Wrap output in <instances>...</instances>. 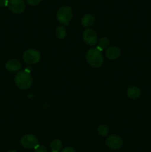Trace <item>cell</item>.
Masks as SVG:
<instances>
[{
	"label": "cell",
	"mask_w": 151,
	"mask_h": 152,
	"mask_svg": "<svg viewBox=\"0 0 151 152\" xmlns=\"http://www.w3.org/2000/svg\"><path fill=\"white\" fill-rule=\"evenodd\" d=\"M8 4V0H0V7H5Z\"/></svg>",
	"instance_id": "obj_19"
},
{
	"label": "cell",
	"mask_w": 151,
	"mask_h": 152,
	"mask_svg": "<svg viewBox=\"0 0 151 152\" xmlns=\"http://www.w3.org/2000/svg\"><path fill=\"white\" fill-rule=\"evenodd\" d=\"M67 35L66 28L64 26H58L56 30V37L59 39H62Z\"/></svg>",
	"instance_id": "obj_15"
},
{
	"label": "cell",
	"mask_w": 151,
	"mask_h": 152,
	"mask_svg": "<svg viewBox=\"0 0 151 152\" xmlns=\"http://www.w3.org/2000/svg\"><path fill=\"white\" fill-rule=\"evenodd\" d=\"M22 68L21 62L16 59H10L5 63V68L10 72H17Z\"/></svg>",
	"instance_id": "obj_9"
},
{
	"label": "cell",
	"mask_w": 151,
	"mask_h": 152,
	"mask_svg": "<svg viewBox=\"0 0 151 152\" xmlns=\"http://www.w3.org/2000/svg\"><path fill=\"white\" fill-rule=\"evenodd\" d=\"M32 77L30 74L25 71H19L15 77V83L22 90L28 89L32 85Z\"/></svg>",
	"instance_id": "obj_2"
},
{
	"label": "cell",
	"mask_w": 151,
	"mask_h": 152,
	"mask_svg": "<svg viewBox=\"0 0 151 152\" xmlns=\"http://www.w3.org/2000/svg\"><path fill=\"white\" fill-rule=\"evenodd\" d=\"M98 132H99V135L102 137H105L109 133V129L105 125H101L99 128H98Z\"/></svg>",
	"instance_id": "obj_16"
},
{
	"label": "cell",
	"mask_w": 151,
	"mask_h": 152,
	"mask_svg": "<svg viewBox=\"0 0 151 152\" xmlns=\"http://www.w3.org/2000/svg\"><path fill=\"white\" fill-rule=\"evenodd\" d=\"M21 145L25 148H35L38 145V140L32 134H26L21 139Z\"/></svg>",
	"instance_id": "obj_5"
},
{
	"label": "cell",
	"mask_w": 151,
	"mask_h": 152,
	"mask_svg": "<svg viewBox=\"0 0 151 152\" xmlns=\"http://www.w3.org/2000/svg\"><path fill=\"white\" fill-rule=\"evenodd\" d=\"M127 95L130 99H136L140 97L141 91L139 90V88L135 87V86L130 87L127 91Z\"/></svg>",
	"instance_id": "obj_11"
},
{
	"label": "cell",
	"mask_w": 151,
	"mask_h": 152,
	"mask_svg": "<svg viewBox=\"0 0 151 152\" xmlns=\"http://www.w3.org/2000/svg\"><path fill=\"white\" fill-rule=\"evenodd\" d=\"M106 145L111 149H119L123 145V140L121 137L117 135H110L106 139Z\"/></svg>",
	"instance_id": "obj_7"
},
{
	"label": "cell",
	"mask_w": 151,
	"mask_h": 152,
	"mask_svg": "<svg viewBox=\"0 0 151 152\" xmlns=\"http://www.w3.org/2000/svg\"><path fill=\"white\" fill-rule=\"evenodd\" d=\"M95 18L91 14H85L81 18V25L85 28L92 26L94 24Z\"/></svg>",
	"instance_id": "obj_12"
},
{
	"label": "cell",
	"mask_w": 151,
	"mask_h": 152,
	"mask_svg": "<svg viewBox=\"0 0 151 152\" xmlns=\"http://www.w3.org/2000/svg\"><path fill=\"white\" fill-rule=\"evenodd\" d=\"M109 45H110L109 39H108L107 38H106V37H103V38L99 39L97 49H99L100 51H102V50H105L106 48H107Z\"/></svg>",
	"instance_id": "obj_14"
},
{
	"label": "cell",
	"mask_w": 151,
	"mask_h": 152,
	"mask_svg": "<svg viewBox=\"0 0 151 152\" xmlns=\"http://www.w3.org/2000/svg\"><path fill=\"white\" fill-rule=\"evenodd\" d=\"M26 1L30 5H36L41 2V0H26Z\"/></svg>",
	"instance_id": "obj_18"
},
{
	"label": "cell",
	"mask_w": 151,
	"mask_h": 152,
	"mask_svg": "<svg viewBox=\"0 0 151 152\" xmlns=\"http://www.w3.org/2000/svg\"><path fill=\"white\" fill-rule=\"evenodd\" d=\"M7 7L10 11L18 14L25 10V3L23 0H8Z\"/></svg>",
	"instance_id": "obj_6"
},
{
	"label": "cell",
	"mask_w": 151,
	"mask_h": 152,
	"mask_svg": "<svg viewBox=\"0 0 151 152\" xmlns=\"http://www.w3.org/2000/svg\"><path fill=\"white\" fill-rule=\"evenodd\" d=\"M105 54H106L107 59H110V60H115L119 57L120 54H121V50L115 46H111L107 49Z\"/></svg>",
	"instance_id": "obj_10"
},
{
	"label": "cell",
	"mask_w": 151,
	"mask_h": 152,
	"mask_svg": "<svg viewBox=\"0 0 151 152\" xmlns=\"http://www.w3.org/2000/svg\"><path fill=\"white\" fill-rule=\"evenodd\" d=\"M73 16V11L69 6H62L58 10L56 18L60 23L65 25H68Z\"/></svg>",
	"instance_id": "obj_3"
},
{
	"label": "cell",
	"mask_w": 151,
	"mask_h": 152,
	"mask_svg": "<svg viewBox=\"0 0 151 152\" xmlns=\"http://www.w3.org/2000/svg\"><path fill=\"white\" fill-rule=\"evenodd\" d=\"M35 152H47V150L44 145H38L35 148Z\"/></svg>",
	"instance_id": "obj_17"
},
{
	"label": "cell",
	"mask_w": 151,
	"mask_h": 152,
	"mask_svg": "<svg viewBox=\"0 0 151 152\" xmlns=\"http://www.w3.org/2000/svg\"><path fill=\"white\" fill-rule=\"evenodd\" d=\"M62 147V143L60 140H53L50 144V149L52 152H59Z\"/></svg>",
	"instance_id": "obj_13"
},
{
	"label": "cell",
	"mask_w": 151,
	"mask_h": 152,
	"mask_svg": "<svg viewBox=\"0 0 151 152\" xmlns=\"http://www.w3.org/2000/svg\"><path fill=\"white\" fill-rule=\"evenodd\" d=\"M7 152H17V151H15V150H10V151H8Z\"/></svg>",
	"instance_id": "obj_21"
},
{
	"label": "cell",
	"mask_w": 151,
	"mask_h": 152,
	"mask_svg": "<svg viewBox=\"0 0 151 152\" xmlns=\"http://www.w3.org/2000/svg\"><path fill=\"white\" fill-rule=\"evenodd\" d=\"M83 39L89 45H94L98 41V36L96 31L87 28L83 33Z\"/></svg>",
	"instance_id": "obj_8"
},
{
	"label": "cell",
	"mask_w": 151,
	"mask_h": 152,
	"mask_svg": "<svg viewBox=\"0 0 151 152\" xmlns=\"http://www.w3.org/2000/svg\"><path fill=\"white\" fill-rule=\"evenodd\" d=\"M87 63L93 68H99L103 65L104 57L102 51L97 48H91L86 53Z\"/></svg>",
	"instance_id": "obj_1"
},
{
	"label": "cell",
	"mask_w": 151,
	"mask_h": 152,
	"mask_svg": "<svg viewBox=\"0 0 151 152\" xmlns=\"http://www.w3.org/2000/svg\"><path fill=\"white\" fill-rule=\"evenodd\" d=\"M61 152H76V151L73 148H70V147H66Z\"/></svg>",
	"instance_id": "obj_20"
},
{
	"label": "cell",
	"mask_w": 151,
	"mask_h": 152,
	"mask_svg": "<svg viewBox=\"0 0 151 152\" xmlns=\"http://www.w3.org/2000/svg\"><path fill=\"white\" fill-rule=\"evenodd\" d=\"M23 60L25 62L29 65H34L38 62L41 59V54L39 52L35 49H29L27 50L23 53Z\"/></svg>",
	"instance_id": "obj_4"
}]
</instances>
